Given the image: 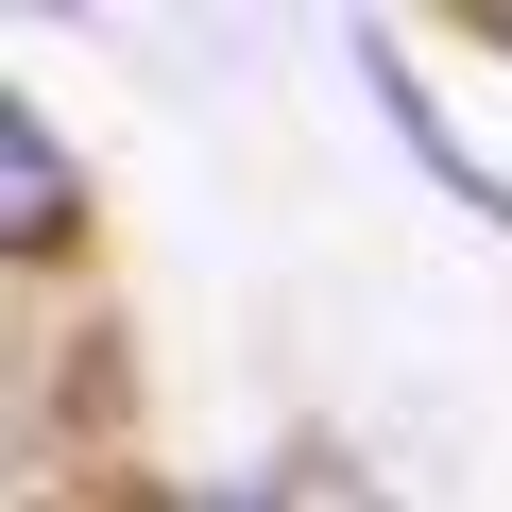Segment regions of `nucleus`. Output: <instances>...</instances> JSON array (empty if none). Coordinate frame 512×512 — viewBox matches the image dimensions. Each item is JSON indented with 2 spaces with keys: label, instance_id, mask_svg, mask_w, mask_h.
Returning a JSON list of instances; mask_svg holds the SVG:
<instances>
[{
  "label": "nucleus",
  "instance_id": "nucleus-1",
  "mask_svg": "<svg viewBox=\"0 0 512 512\" xmlns=\"http://www.w3.org/2000/svg\"><path fill=\"white\" fill-rule=\"evenodd\" d=\"M0 205H18V239H69V154H52V120H0Z\"/></svg>",
  "mask_w": 512,
  "mask_h": 512
}]
</instances>
